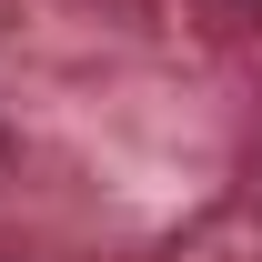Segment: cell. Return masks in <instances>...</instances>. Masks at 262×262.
<instances>
[{
  "instance_id": "cell-1",
  "label": "cell",
  "mask_w": 262,
  "mask_h": 262,
  "mask_svg": "<svg viewBox=\"0 0 262 262\" xmlns=\"http://www.w3.org/2000/svg\"><path fill=\"white\" fill-rule=\"evenodd\" d=\"M0 162H10V131H0Z\"/></svg>"
},
{
  "instance_id": "cell-2",
  "label": "cell",
  "mask_w": 262,
  "mask_h": 262,
  "mask_svg": "<svg viewBox=\"0 0 262 262\" xmlns=\"http://www.w3.org/2000/svg\"><path fill=\"white\" fill-rule=\"evenodd\" d=\"M0 262H10V252H0Z\"/></svg>"
}]
</instances>
